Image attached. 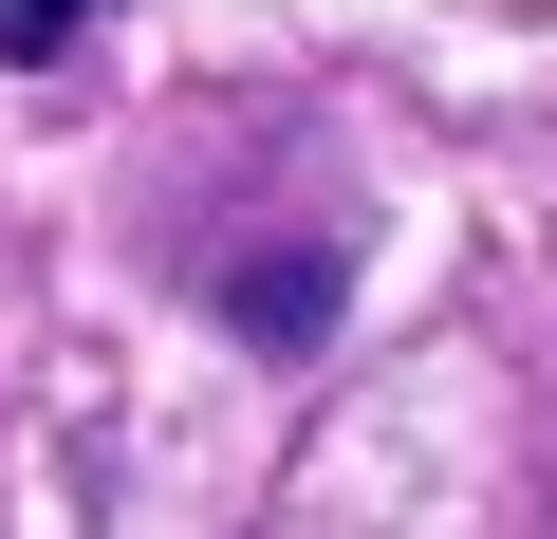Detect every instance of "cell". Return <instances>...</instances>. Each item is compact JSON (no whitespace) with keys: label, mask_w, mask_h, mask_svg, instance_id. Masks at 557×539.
<instances>
[{"label":"cell","mask_w":557,"mask_h":539,"mask_svg":"<svg viewBox=\"0 0 557 539\" xmlns=\"http://www.w3.org/2000/svg\"><path fill=\"white\" fill-rule=\"evenodd\" d=\"M75 20H94V0H0V57H57Z\"/></svg>","instance_id":"obj_2"},{"label":"cell","mask_w":557,"mask_h":539,"mask_svg":"<svg viewBox=\"0 0 557 539\" xmlns=\"http://www.w3.org/2000/svg\"><path fill=\"white\" fill-rule=\"evenodd\" d=\"M242 317H260L278 354H298V335L335 317V260H317V242H298V260H242Z\"/></svg>","instance_id":"obj_1"}]
</instances>
